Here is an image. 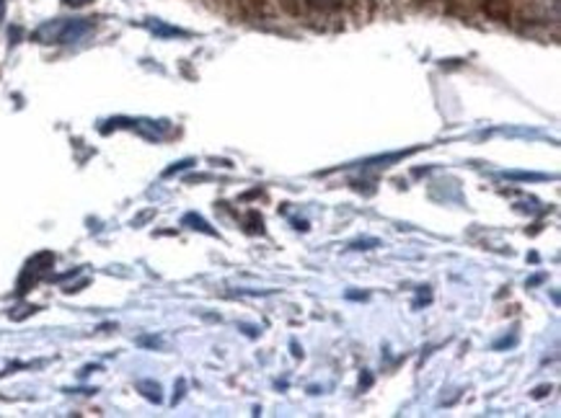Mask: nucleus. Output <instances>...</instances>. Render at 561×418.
I'll list each match as a JSON object with an SVG mask.
<instances>
[{"label": "nucleus", "instance_id": "1", "mask_svg": "<svg viewBox=\"0 0 561 418\" xmlns=\"http://www.w3.org/2000/svg\"><path fill=\"white\" fill-rule=\"evenodd\" d=\"M93 28L91 21L85 19H60V21H49V24L39 26L34 39H39L42 45H73V42L83 39Z\"/></svg>", "mask_w": 561, "mask_h": 418}, {"label": "nucleus", "instance_id": "2", "mask_svg": "<svg viewBox=\"0 0 561 418\" xmlns=\"http://www.w3.org/2000/svg\"><path fill=\"white\" fill-rule=\"evenodd\" d=\"M65 3H70V5H83V3H89V0H65Z\"/></svg>", "mask_w": 561, "mask_h": 418}, {"label": "nucleus", "instance_id": "3", "mask_svg": "<svg viewBox=\"0 0 561 418\" xmlns=\"http://www.w3.org/2000/svg\"><path fill=\"white\" fill-rule=\"evenodd\" d=\"M3 9H5V0H0V13H3Z\"/></svg>", "mask_w": 561, "mask_h": 418}]
</instances>
